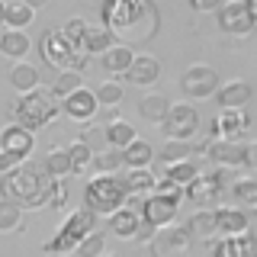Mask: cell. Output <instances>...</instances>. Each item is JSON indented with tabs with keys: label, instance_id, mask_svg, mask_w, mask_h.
<instances>
[{
	"label": "cell",
	"instance_id": "1",
	"mask_svg": "<svg viewBox=\"0 0 257 257\" xmlns=\"http://www.w3.org/2000/svg\"><path fill=\"white\" fill-rule=\"evenodd\" d=\"M103 26L112 39H122V45H148L161 29L158 7L151 0H103L100 7Z\"/></svg>",
	"mask_w": 257,
	"mask_h": 257
},
{
	"label": "cell",
	"instance_id": "2",
	"mask_svg": "<svg viewBox=\"0 0 257 257\" xmlns=\"http://www.w3.org/2000/svg\"><path fill=\"white\" fill-rule=\"evenodd\" d=\"M61 112V103L52 90H29V93H20V100L13 103V119L20 122L23 128L36 132V128H45L48 122H55Z\"/></svg>",
	"mask_w": 257,
	"mask_h": 257
},
{
	"label": "cell",
	"instance_id": "3",
	"mask_svg": "<svg viewBox=\"0 0 257 257\" xmlns=\"http://www.w3.org/2000/svg\"><path fill=\"white\" fill-rule=\"evenodd\" d=\"M4 193L7 199H13V203L26 209H45V180L29 164H20L10 174H4Z\"/></svg>",
	"mask_w": 257,
	"mask_h": 257
},
{
	"label": "cell",
	"instance_id": "4",
	"mask_svg": "<svg viewBox=\"0 0 257 257\" xmlns=\"http://www.w3.org/2000/svg\"><path fill=\"white\" fill-rule=\"evenodd\" d=\"M125 196H128V190L116 174H96L84 190V206L93 215H112L116 209L125 206Z\"/></svg>",
	"mask_w": 257,
	"mask_h": 257
},
{
	"label": "cell",
	"instance_id": "5",
	"mask_svg": "<svg viewBox=\"0 0 257 257\" xmlns=\"http://www.w3.org/2000/svg\"><path fill=\"white\" fill-rule=\"evenodd\" d=\"M93 228H96V215L90 209H80V212L68 215V222L61 225V231L52 241H45V251L48 254H74V247L90 235Z\"/></svg>",
	"mask_w": 257,
	"mask_h": 257
},
{
	"label": "cell",
	"instance_id": "6",
	"mask_svg": "<svg viewBox=\"0 0 257 257\" xmlns=\"http://www.w3.org/2000/svg\"><path fill=\"white\" fill-rule=\"evenodd\" d=\"M177 215H180V196H164V193L145 196L142 222H148L151 228H171V225H177Z\"/></svg>",
	"mask_w": 257,
	"mask_h": 257
},
{
	"label": "cell",
	"instance_id": "7",
	"mask_svg": "<svg viewBox=\"0 0 257 257\" xmlns=\"http://www.w3.org/2000/svg\"><path fill=\"white\" fill-rule=\"evenodd\" d=\"M196 128H199L196 109L187 106V103H171L164 122H161V132H164L167 139H174V142H190L193 135H196Z\"/></svg>",
	"mask_w": 257,
	"mask_h": 257
},
{
	"label": "cell",
	"instance_id": "8",
	"mask_svg": "<svg viewBox=\"0 0 257 257\" xmlns=\"http://www.w3.org/2000/svg\"><path fill=\"white\" fill-rule=\"evenodd\" d=\"M39 55H42V61L48 64V68H55V71H74V58H77V52L71 48L68 42H64V36L61 32H42V39H39Z\"/></svg>",
	"mask_w": 257,
	"mask_h": 257
},
{
	"label": "cell",
	"instance_id": "9",
	"mask_svg": "<svg viewBox=\"0 0 257 257\" xmlns=\"http://www.w3.org/2000/svg\"><path fill=\"white\" fill-rule=\"evenodd\" d=\"M180 87L190 100H206V96H212L219 90V74L209 64H190L180 77Z\"/></svg>",
	"mask_w": 257,
	"mask_h": 257
},
{
	"label": "cell",
	"instance_id": "10",
	"mask_svg": "<svg viewBox=\"0 0 257 257\" xmlns=\"http://www.w3.org/2000/svg\"><path fill=\"white\" fill-rule=\"evenodd\" d=\"M257 23L247 13L244 0H222L219 4V29L228 36H251Z\"/></svg>",
	"mask_w": 257,
	"mask_h": 257
},
{
	"label": "cell",
	"instance_id": "11",
	"mask_svg": "<svg viewBox=\"0 0 257 257\" xmlns=\"http://www.w3.org/2000/svg\"><path fill=\"white\" fill-rule=\"evenodd\" d=\"M61 112L68 119H74V122H93V116L100 112V100H96V93L93 90H87V87H80V90L74 93H68L61 100Z\"/></svg>",
	"mask_w": 257,
	"mask_h": 257
},
{
	"label": "cell",
	"instance_id": "12",
	"mask_svg": "<svg viewBox=\"0 0 257 257\" xmlns=\"http://www.w3.org/2000/svg\"><path fill=\"white\" fill-rule=\"evenodd\" d=\"M244 128H247V112L244 109H219V116L209 122V142L212 139L235 142Z\"/></svg>",
	"mask_w": 257,
	"mask_h": 257
},
{
	"label": "cell",
	"instance_id": "13",
	"mask_svg": "<svg viewBox=\"0 0 257 257\" xmlns=\"http://www.w3.org/2000/svg\"><path fill=\"white\" fill-rule=\"evenodd\" d=\"M32 148H36V135L29 132V128H23L20 122L7 125L4 135H0V151H7V155H16L20 161H26L32 155Z\"/></svg>",
	"mask_w": 257,
	"mask_h": 257
},
{
	"label": "cell",
	"instance_id": "14",
	"mask_svg": "<svg viewBox=\"0 0 257 257\" xmlns=\"http://www.w3.org/2000/svg\"><path fill=\"white\" fill-rule=\"evenodd\" d=\"M125 77L135 87H151L155 80H161V61L151 58V55H135V61L128 64Z\"/></svg>",
	"mask_w": 257,
	"mask_h": 257
},
{
	"label": "cell",
	"instance_id": "15",
	"mask_svg": "<svg viewBox=\"0 0 257 257\" xmlns=\"http://www.w3.org/2000/svg\"><path fill=\"white\" fill-rule=\"evenodd\" d=\"M206 155L212 158L219 167H241V164H244V145L225 142V139H212L206 145Z\"/></svg>",
	"mask_w": 257,
	"mask_h": 257
},
{
	"label": "cell",
	"instance_id": "16",
	"mask_svg": "<svg viewBox=\"0 0 257 257\" xmlns=\"http://www.w3.org/2000/svg\"><path fill=\"white\" fill-rule=\"evenodd\" d=\"M109 219V231L116 238H122V241H135L139 238V228H142V212H135V209H116L112 215H106Z\"/></svg>",
	"mask_w": 257,
	"mask_h": 257
},
{
	"label": "cell",
	"instance_id": "17",
	"mask_svg": "<svg viewBox=\"0 0 257 257\" xmlns=\"http://www.w3.org/2000/svg\"><path fill=\"white\" fill-rule=\"evenodd\" d=\"M251 84H244V80H231V84H225L215 90V100H219V109H244L247 103H251Z\"/></svg>",
	"mask_w": 257,
	"mask_h": 257
},
{
	"label": "cell",
	"instance_id": "18",
	"mask_svg": "<svg viewBox=\"0 0 257 257\" xmlns=\"http://www.w3.org/2000/svg\"><path fill=\"white\" fill-rule=\"evenodd\" d=\"M247 231V215L241 209H215V238H235Z\"/></svg>",
	"mask_w": 257,
	"mask_h": 257
},
{
	"label": "cell",
	"instance_id": "19",
	"mask_svg": "<svg viewBox=\"0 0 257 257\" xmlns=\"http://www.w3.org/2000/svg\"><path fill=\"white\" fill-rule=\"evenodd\" d=\"M112 45H116V39H112V32H109L106 26H87L77 52H84L87 58H93V55L100 58V55L106 52V48H112Z\"/></svg>",
	"mask_w": 257,
	"mask_h": 257
},
{
	"label": "cell",
	"instance_id": "20",
	"mask_svg": "<svg viewBox=\"0 0 257 257\" xmlns=\"http://www.w3.org/2000/svg\"><path fill=\"white\" fill-rule=\"evenodd\" d=\"M183 193H187V199H190V203H196V206H215V199L222 196V187H219V183H215L209 174H206V177L199 174Z\"/></svg>",
	"mask_w": 257,
	"mask_h": 257
},
{
	"label": "cell",
	"instance_id": "21",
	"mask_svg": "<svg viewBox=\"0 0 257 257\" xmlns=\"http://www.w3.org/2000/svg\"><path fill=\"white\" fill-rule=\"evenodd\" d=\"M215 257H257V238L251 231L235 238H222V244L215 247Z\"/></svg>",
	"mask_w": 257,
	"mask_h": 257
},
{
	"label": "cell",
	"instance_id": "22",
	"mask_svg": "<svg viewBox=\"0 0 257 257\" xmlns=\"http://www.w3.org/2000/svg\"><path fill=\"white\" fill-rule=\"evenodd\" d=\"M135 61V52L128 45H112V48H106V52L100 55V64H103V71H109V74H125L128 71V64Z\"/></svg>",
	"mask_w": 257,
	"mask_h": 257
},
{
	"label": "cell",
	"instance_id": "23",
	"mask_svg": "<svg viewBox=\"0 0 257 257\" xmlns=\"http://www.w3.org/2000/svg\"><path fill=\"white\" fill-rule=\"evenodd\" d=\"M32 48L26 29H4L0 32V55L7 58H26V52Z\"/></svg>",
	"mask_w": 257,
	"mask_h": 257
},
{
	"label": "cell",
	"instance_id": "24",
	"mask_svg": "<svg viewBox=\"0 0 257 257\" xmlns=\"http://www.w3.org/2000/svg\"><path fill=\"white\" fill-rule=\"evenodd\" d=\"M103 135H106V148H119V151L139 139L132 122H125V119H109V122L103 125Z\"/></svg>",
	"mask_w": 257,
	"mask_h": 257
},
{
	"label": "cell",
	"instance_id": "25",
	"mask_svg": "<svg viewBox=\"0 0 257 257\" xmlns=\"http://www.w3.org/2000/svg\"><path fill=\"white\" fill-rule=\"evenodd\" d=\"M151 161H155V148H151L148 142H142V139H135L132 145L122 148V167H128V171L151 167Z\"/></svg>",
	"mask_w": 257,
	"mask_h": 257
},
{
	"label": "cell",
	"instance_id": "26",
	"mask_svg": "<svg viewBox=\"0 0 257 257\" xmlns=\"http://www.w3.org/2000/svg\"><path fill=\"white\" fill-rule=\"evenodd\" d=\"M10 84L16 93H29L39 87V68H32L29 61H16L10 68Z\"/></svg>",
	"mask_w": 257,
	"mask_h": 257
},
{
	"label": "cell",
	"instance_id": "27",
	"mask_svg": "<svg viewBox=\"0 0 257 257\" xmlns=\"http://www.w3.org/2000/svg\"><path fill=\"white\" fill-rule=\"evenodd\" d=\"M196 177H199V167L193 164V158H190V161H180V164H167L164 180H167V183H174V187L183 193L193 180H196Z\"/></svg>",
	"mask_w": 257,
	"mask_h": 257
},
{
	"label": "cell",
	"instance_id": "28",
	"mask_svg": "<svg viewBox=\"0 0 257 257\" xmlns=\"http://www.w3.org/2000/svg\"><path fill=\"white\" fill-rule=\"evenodd\" d=\"M32 16H36V10H32V7H26L23 0L4 4V26H7V29H23V26H32Z\"/></svg>",
	"mask_w": 257,
	"mask_h": 257
},
{
	"label": "cell",
	"instance_id": "29",
	"mask_svg": "<svg viewBox=\"0 0 257 257\" xmlns=\"http://www.w3.org/2000/svg\"><path fill=\"white\" fill-rule=\"evenodd\" d=\"M167 109H171V100H167V96H161V93H148V96L139 103L142 119H148V122H158V125L164 122Z\"/></svg>",
	"mask_w": 257,
	"mask_h": 257
},
{
	"label": "cell",
	"instance_id": "30",
	"mask_svg": "<svg viewBox=\"0 0 257 257\" xmlns=\"http://www.w3.org/2000/svg\"><path fill=\"white\" fill-rule=\"evenodd\" d=\"M23 222H26V212H23L20 203H13V199H0V231H20Z\"/></svg>",
	"mask_w": 257,
	"mask_h": 257
},
{
	"label": "cell",
	"instance_id": "31",
	"mask_svg": "<svg viewBox=\"0 0 257 257\" xmlns=\"http://www.w3.org/2000/svg\"><path fill=\"white\" fill-rule=\"evenodd\" d=\"M125 190L128 193H139V196H151L155 193V183H158V177L148 171V167H139V171H128L125 177Z\"/></svg>",
	"mask_w": 257,
	"mask_h": 257
},
{
	"label": "cell",
	"instance_id": "32",
	"mask_svg": "<svg viewBox=\"0 0 257 257\" xmlns=\"http://www.w3.org/2000/svg\"><path fill=\"white\" fill-rule=\"evenodd\" d=\"M45 174L52 177V180H64V177L71 174V155H68V148H48Z\"/></svg>",
	"mask_w": 257,
	"mask_h": 257
},
{
	"label": "cell",
	"instance_id": "33",
	"mask_svg": "<svg viewBox=\"0 0 257 257\" xmlns=\"http://www.w3.org/2000/svg\"><path fill=\"white\" fill-rule=\"evenodd\" d=\"M190 241H193V235H190L187 228H177V225H171V228L164 231L161 251H164V254H187L190 251Z\"/></svg>",
	"mask_w": 257,
	"mask_h": 257
},
{
	"label": "cell",
	"instance_id": "34",
	"mask_svg": "<svg viewBox=\"0 0 257 257\" xmlns=\"http://www.w3.org/2000/svg\"><path fill=\"white\" fill-rule=\"evenodd\" d=\"M187 231L190 235H196V238H215V209H203V212H193V219L187 225Z\"/></svg>",
	"mask_w": 257,
	"mask_h": 257
},
{
	"label": "cell",
	"instance_id": "35",
	"mask_svg": "<svg viewBox=\"0 0 257 257\" xmlns=\"http://www.w3.org/2000/svg\"><path fill=\"white\" fill-rule=\"evenodd\" d=\"M68 155H71V174H84V171L93 167V148L87 142L68 145Z\"/></svg>",
	"mask_w": 257,
	"mask_h": 257
},
{
	"label": "cell",
	"instance_id": "36",
	"mask_svg": "<svg viewBox=\"0 0 257 257\" xmlns=\"http://www.w3.org/2000/svg\"><path fill=\"white\" fill-rule=\"evenodd\" d=\"M84 87V77H80V71H58V77H55V84H52V93L58 96V100H64L68 93H74Z\"/></svg>",
	"mask_w": 257,
	"mask_h": 257
},
{
	"label": "cell",
	"instance_id": "37",
	"mask_svg": "<svg viewBox=\"0 0 257 257\" xmlns=\"http://www.w3.org/2000/svg\"><path fill=\"white\" fill-rule=\"evenodd\" d=\"M190 155H193V145L190 142H174V139H167L164 148L158 151V158L164 161V167L167 164H180V161H190Z\"/></svg>",
	"mask_w": 257,
	"mask_h": 257
},
{
	"label": "cell",
	"instance_id": "38",
	"mask_svg": "<svg viewBox=\"0 0 257 257\" xmlns=\"http://www.w3.org/2000/svg\"><path fill=\"white\" fill-rule=\"evenodd\" d=\"M93 167H96V174H116L119 167H122V151L119 148L93 151Z\"/></svg>",
	"mask_w": 257,
	"mask_h": 257
},
{
	"label": "cell",
	"instance_id": "39",
	"mask_svg": "<svg viewBox=\"0 0 257 257\" xmlns=\"http://www.w3.org/2000/svg\"><path fill=\"white\" fill-rule=\"evenodd\" d=\"M96 100H100V106H119V103H122V96H125V87L119 84V80H103L100 87H96Z\"/></svg>",
	"mask_w": 257,
	"mask_h": 257
},
{
	"label": "cell",
	"instance_id": "40",
	"mask_svg": "<svg viewBox=\"0 0 257 257\" xmlns=\"http://www.w3.org/2000/svg\"><path fill=\"white\" fill-rule=\"evenodd\" d=\"M103 247H106V235L93 228L90 235H87V238L74 247V254H77V257H100V254H103Z\"/></svg>",
	"mask_w": 257,
	"mask_h": 257
},
{
	"label": "cell",
	"instance_id": "41",
	"mask_svg": "<svg viewBox=\"0 0 257 257\" xmlns=\"http://www.w3.org/2000/svg\"><path fill=\"white\" fill-rule=\"evenodd\" d=\"M231 193H235V199H238L241 206L257 209V180H251V177H241V180H235Z\"/></svg>",
	"mask_w": 257,
	"mask_h": 257
},
{
	"label": "cell",
	"instance_id": "42",
	"mask_svg": "<svg viewBox=\"0 0 257 257\" xmlns=\"http://www.w3.org/2000/svg\"><path fill=\"white\" fill-rule=\"evenodd\" d=\"M64 203H68V183H64V180H52V183H45V206H52V209H64Z\"/></svg>",
	"mask_w": 257,
	"mask_h": 257
},
{
	"label": "cell",
	"instance_id": "43",
	"mask_svg": "<svg viewBox=\"0 0 257 257\" xmlns=\"http://www.w3.org/2000/svg\"><path fill=\"white\" fill-rule=\"evenodd\" d=\"M84 29H87V20L74 16V20H68V23H64V29H58V32L64 36V42L77 52V48H80V39H84Z\"/></svg>",
	"mask_w": 257,
	"mask_h": 257
},
{
	"label": "cell",
	"instance_id": "44",
	"mask_svg": "<svg viewBox=\"0 0 257 257\" xmlns=\"http://www.w3.org/2000/svg\"><path fill=\"white\" fill-rule=\"evenodd\" d=\"M209 177H212V180L225 190V187H231V180H235V167H219V171L209 174Z\"/></svg>",
	"mask_w": 257,
	"mask_h": 257
},
{
	"label": "cell",
	"instance_id": "45",
	"mask_svg": "<svg viewBox=\"0 0 257 257\" xmlns=\"http://www.w3.org/2000/svg\"><path fill=\"white\" fill-rule=\"evenodd\" d=\"M244 167H251V171L257 174V142L244 145Z\"/></svg>",
	"mask_w": 257,
	"mask_h": 257
},
{
	"label": "cell",
	"instance_id": "46",
	"mask_svg": "<svg viewBox=\"0 0 257 257\" xmlns=\"http://www.w3.org/2000/svg\"><path fill=\"white\" fill-rule=\"evenodd\" d=\"M219 4L222 0H190V7L196 13H203V10H219Z\"/></svg>",
	"mask_w": 257,
	"mask_h": 257
},
{
	"label": "cell",
	"instance_id": "47",
	"mask_svg": "<svg viewBox=\"0 0 257 257\" xmlns=\"http://www.w3.org/2000/svg\"><path fill=\"white\" fill-rule=\"evenodd\" d=\"M244 4H247V13H251V20L257 23V0H244Z\"/></svg>",
	"mask_w": 257,
	"mask_h": 257
},
{
	"label": "cell",
	"instance_id": "48",
	"mask_svg": "<svg viewBox=\"0 0 257 257\" xmlns=\"http://www.w3.org/2000/svg\"><path fill=\"white\" fill-rule=\"evenodd\" d=\"M23 4H26V7H32V10H42V7L48 4V0H23Z\"/></svg>",
	"mask_w": 257,
	"mask_h": 257
},
{
	"label": "cell",
	"instance_id": "49",
	"mask_svg": "<svg viewBox=\"0 0 257 257\" xmlns=\"http://www.w3.org/2000/svg\"><path fill=\"white\" fill-rule=\"evenodd\" d=\"M0 26H4V4H0Z\"/></svg>",
	"mask_w": 257,
	"mask_h": 257
},
{
	"label": "cell",
	"instance_id": "50",
	"mask_svg": "<svg viewBox=\"0 0 257 257\" xmlns=\"http://www.w3.org/2000/svg\"><path fill=\"white\" fill-rule=\"evenodd\" d=\"M109 257H122V254H109Z\"/></svg>",
	"mask_w": 257,
	"mask_h": 257
}]
</instances>
